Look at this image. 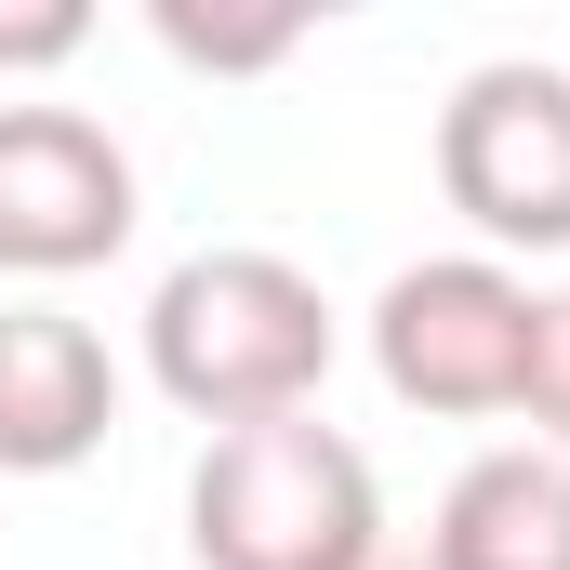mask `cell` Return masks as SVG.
Wrapping results in <instances>:
<instances>
[{
  "mask_svg": "<svg viewBox=\"0 0 570 570\" xmlns=\"http://www.w3.org/2000/svg\"><path fill=\"white\" fill-rule=\"evenodd\" d=\"M332 292L305 279L292 253H186L173 279L146 292V385L186 412V425H279V412H318L332 385Z\"/></svg>",
  "mask_w": 570,
  "mask_h": 570,
  "instance_id": "obj_1",
  "label": "cell"
},
{
  "mask_svg": "<svg viewBox=\"0 0 570 570\" xmlns=\"http://www.w3.org/2000/svg\"><path fill=\"white\" fill-rule=\"evenodd\" d=\"M186 558L199 570H385L372 451L318 412L226 425L186 478Z\"/></svg>",
  "mask_w": 570,
  "mask_h": 570,
  "instance_id": "obj_2",
  "label": "cell"
},
{
  "mask_svg": "<svg viewBox=\"0 0 570 570\" xmlns=\"http://www.w3.org/2000/svg\"><path fill=\"white\" fill-rule=\"evenodd\" d=\"M531 305L544 292L491 253H425L372 292V372L399 412H438V425H491L518 412L531 385Z\"/></svg>",
  "mask_w": 570,
  "mask_h": 570,
  "instance_id": "obj_3",
  "label": "cell"
},
{
  "mask_svg": "<svg viewBox=\"0 0 570 570\" xmlns=\"http://www.w3.org/2000/svg\"><path fill=\"white\" fill-rule=\"evenodd\" d=\"M438 199L478 226V253H570V67H464L438 107Z\"/></svg>",
  "mask_w": 570,
  "mask_h": 570,
  "instance_id": "obj_4",
  "label": "cell"
},
{
  "mask_svg": "<svg viewBox=\"0 0 570 570\" xmlns=\"http://www.w3.org/2000/svg\"><path fill=\"white\" fill-rule=\"evenodd\" d=\"M134 239V146L94 107H0V266L13 279H80Z\"/></svg>",
  "mask_w": 570,
  "mask_h": 570,
  "instance_id": "obj_5",
  "label": "cell"
},
{
  "mask_svg": "<svg viewBox=\"0 0 570 570\" xmlns=\"http://www.w3.org/2000/svg\"><path fill=\"white\" fill-rule=\"evenodd\" d=\"M120 425V358L67 305H0V478H67Z\"/></svg>",
  "mask_w": 570,
  "mask_h": 570,
  "instance_id": "obj_6",
  "label": "cell"
},
{
  "mask_svg": "<svg viewBox=\"0 0 570 570\" xmlns=\"http://www.w3.org/2000/svg\"><path fill=\"white\" fill-rule=\"evenodd\" d=\"M425 570H570V451L504 438L425 518Z\"/></svg>",
  "mask_w": 570,
  "mask_h": 570,
  "instance_id": "obj_7",
  "label": "cell"
},
{
  "mask_svg": "<svg viewBox=\"0 0 570 570\" xmlns=\"http://www.w3.org/2000/svg\"><path fill=\"white\" fill-rule=\"evenodd\" d=\"M146 27H159L173 67H213V80H253V67H279L292 40H305V13H253V27H226V13H186V0H159Z\"/></svg>",
  "mask_w": 570,
  "mask_h": 570,
  "instance_id": "obj_8",
  "label": "cell"
},
{
  "mask_svg": "<svg viewBox=\"0 0 570 570\" xmlns=\"http://www.w3.org/2000/svg\"><path fill=\"white\" fill-rule=\"evenodd\" d=\"M518 425L544 438V451H570V292L531 305V385H518Z\"/></svg>",
  "mask_w": 570,
  "mask_h": 570,
  "instance_id": "obj_9",
  "label": "cell"
},
{
  "mask_svg": "<svg viewBox=\"0 0 570 570\" xmlns=\"http://www.w3.org/2000/svg\"><path fill=\"white\" fill-rule=\"evenodd\" d=\"M80 40H94L80 0H0V67H67Z\"/></svg>",
  "mask_w": 570,
  "mask_h": 570,
  "instance_id": "obj_10",
  "label": "cell"
}]
</instances>
